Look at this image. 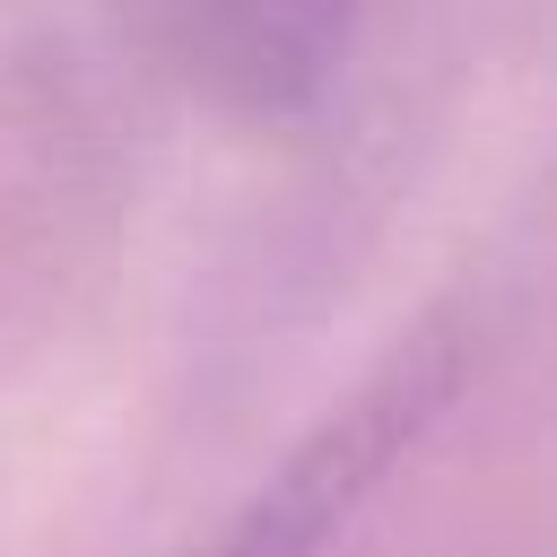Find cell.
<instances>
[{
  "instance_id": "obj_1",
  "label": "cell",
  "mask_w": 557,
  "mask_h": 557,
  "mask_svg": "<svg viewBox=\"0 0 557 557\" xmlns=\"http://www.w3.org/2000/svg\"><path fill=\"white\" fill-rule=\"evenodd\" d=\"M461 383L453 339H409L392 366H374L305 444H287V461L226 513V531L200 557H331L357 513L383 496V479L426 444V426L444 418Z\"/></svg>"
},
{
  "instance_id": "obj_2",
  "label": "cell",
  "mask_w": 557,
  "mask_h": 557,
  "mask_svg": "<svg viewBox=\"0 0 557 557\" xmlns=\"http://www.w3.org/2000/svg\"><path fill=\"white\" fill-rule=\"evenodd\" d=\"M157 61L244 113V122H305L357 44V0H131Z\"/></svg>"
}]
</instances>
